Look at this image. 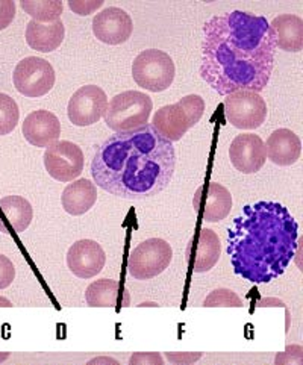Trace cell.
<instances>
[{"mask_svg":"<svg viewBox=\"0 0 303 365\" xmlns=\"http://www.w3.org/2000/svg\"><path fill=\"white\" fill-rule=\"evenodd\" d=\"M274 36L262 16L232 11L205 23L200 76L220 96L261 93L274 67Z\"/></svg>","mask_w":303,"mask_h":365,"instance_id":"cell-1","label":"cell"},{"mask_svg":"<svg viewBox=\"0 0 303 365\" xmlns=\"http://www.w3.org/2000/svg\"><path fill=\"white\" fill-rule=\"evenodd\" d=\"M175 167L173 143L145 125L105 140L94 153L91 175L97 187L113 196L141 200L164 191Z\"/></svg>","mask_w":303,"mask_h":365,"instance_id":"cell-2","label":"cell"},{"mask_svg":"<svg viewBox=\"0 0 303 365\" xmlns=\"http://www.w3.org/2000/svg\"><path fill=\"white\" fill-rule=\"evenodd\" d=\"M297 222L277 202L247 205L227 234L234 272L253 284L281 276L297 249Z\"/></svg>","mask_w":303,"mask_h":365,"instance_id":"cell-3","label":"cell"},{"mask_svg":"<svg viewBox=\"0 0 303 365\" xmlns=\"http://www.w3.org/2000/svg\"><path fill=\"white\" fill-rule=\"evenodd\" d=\"M205 113V102L200 96L190 94L173 105L163 106L153 115L152 126L170 143L179 141L188 129L197 125Z\"/></svg>","mask_w":303,"mask_h":365,"instance_id":"cell-4","label":"cell"},{"mask_svg":"<svg viewBox=\"0 0 303 365\" xmlns=\"http://www.w3.org/2000/svg\"><path fill=\"white\" fill-rule=\"evenodd\" d=\"M152 109L153 103L148 94L129 90L113 97L103 118L111 130L129 132L148 125Z\"/></svg>","mask_w":303,"mask_h":365,"instance_id":"cell-5","label":"cell"},{"mask_svg":"<svg viewBox=\"0 0 303 365\" xmlns=\"http://www.w3.org/2000/svg\"><path fill=\"white\" fill-rule=\"evenodd\" d=\"M176 75V68L172 56L158 51V48H148L143 51L132 64V76L138 87L161 93L170 88Z\"/></svg>","mask_w":303,"mask_h":365,"instance_id":"cell-6","label":"cell"},{"mask_svg":"<svg viewBox=\"0 0 303 365\" xmlns=\"http://www.w3.org/2000/svg\"><path fill=\"white\" fill-rule=\"evenodd\" d=\"M172 258L173 250L167 241L161 238L145 240L130 252L128 273L137 281H148L167 270Z\"/></svg>","mask_w":303,"mask_h":365,"instance_id":"cell-7","label":"cell"},{"mask_svg":"<svg viewBox=\"0 0 303 365\" xmlns=\"http://www.w3.org/2000/svg\"><path fill=\"white\" fill-rule=\"evenodd\" d=\"M55 70L48 61L38 56H28L21 59L12 73V82L16 90L24 97L46 96L55 85Z\"/></svg>","mask_w":303,"mask_h":365,"instance_id":"cell-8","label":"cell"},{"mask_svg":"<svg viewBox=\"0 0 303 365\" xmlns=\"http://www.w3.org/2000/svg\"><path fill=\"white\" fill-rule=\"evenodd\" d=\"M223 106L226 120L237 129H257L267 118V103L260 93L245 90L230 93L226 96Z\"/></svg>","mask_w":303,"mask_h":365,"instance_id":"cell-9","label":"cell"},{"mask_svg":"<svg viewBox=\"0 0 303 365\" xmlns=\"http://www.w3.org/2000/svg\"><path fill=\"white\" fill-rule=\"evenodd\" d=\"M83 153L78 144L56 141L44 152L47 173L58 182H73L83 172Z\"/></svg>","mask_w":303,"mask_h":365,"instance_id":"cell-10","label":"cell"},{"mask_svg":"<svg viewBox=\"0 0 303 365\" xmlns=\"http://www.w3.org/2000/svg\"><path fill=\"white\" fill-rule=\"evenodd\" d=\"M108 108V97L97 85H83L70 97L67 114L75 126L85 128L99 121Z\"/></svg>","mask_w":303,"mask_h":365,"instance_id":"cell-11","label":"cell"},{"mask_svg":"<svg viewBox=\"0 0 303 365\" xmlns=\"http://www.w3.org/2000/svg\"><path fill=\"white\" fill-rule=\"evenodd\" d=\"M132 31L133 23L130 16L125 9L117 6H109L93 19V32L96 38L109 46L126 43L130 38Z\"/></svg>","mask_w":303,"mask_h":365,"instance_id":"cell-12","label":"cell"},{"mask_svg":"<svg viewBox=\"0 0 303 365\" xmlns=\"http://www.w3.org/2000/svg\"><path fill=\"white\" fill-rule=\"evenodd\" d=\"M229 158L238 172L245 175L257 173L267 161L265 144L255 133H241L230 143Z\"/></svg>","mask_w":303,"mask_h":365,"instance_id":"cell-13","label":"cell"},{"mask_svg":"<svg viewBox=\"0 0 303 365\" xmlns=\"http://www.w3.org/2000/svg\"><path fill=\"white\" fill-rule=\"evenodd\" d=\"M105 262L106 255L103 249L93 240H79L73 242L67 252L68 269L81 279H91L99 274Z\"/></svg>","mask_w":303,"mask_h":365,"instance_id":"cell-14","label":"cell"},{"mask_svg":"<svg viewBox=\"0 0 303 365\" xmlns=\"http://www.w3.org/2000/svg\"><path fill=\"white\" fill-rule=\"evenodd\" d=\"M23 135L35 148H48L59 140L61 123L58 117L46 109L31 113L23 121Z\"/></svg>","mask_w":303,"mask_h":365,"instance_id":"cell-15","label":"cell"},{"mask_svg":"<svg viewBox=\"0 0 303 365\" xmlns=\"http://www.w3.org/2000/svg\"><path fill=\"white\" fill-rule=\"evenodd\" d=\"M265 153L269 160L281 167H288L297 163L302 152L300 138L293 130L289 129H277L267 140Z\"/></svg>","mask_w":303,"mask_h":365,"instance_id":"cell-16","label":"cell"},{"mask_svg":"<svg viewBox=\"0 0 303 365\" xmlns=\"http://www.w3.org/2000/svg\"><path fill=\"white\" fill-rule=\"evenodd\" d=\"M220 240L211 229H200L196 237L194 252H187V261L194 273L210 272L220 259Z\"/></svg>","mask_w":303,"mask_h":365,"instance_id":"cell-17","label":"cell"},{"mask_svg":"<svg viewBox=\"0 0 303 365\" xmlns=\"http://www.w3.org/2000/svg\"><path fill=\"white\" fill-rule=\"evenodd\" d=\"M32 205L21 196H6L0 199V230L5 234L24 232L32 222Z\"/></svg>","mask_w":303,"mask_h":365,"instance_id":"cell-18","label":"cell"},{"mask_svg":"<svg viewBox=\"0 0 303 365\" xmlns=\"http://www.w3.org/2000/svg\"><path fill=\"white\" fill-rule=\"evenodd\" d=\"M276 47L285 52H300L303 48V20L294 14H282L270 23Z\"/></svg>","mask_w":303,"mask_h":365,"instance_id":"cell-19","label":"cell"},{"mask_svg":"<svg viewBox=\"0 0 303 365\" xmlns=\"http://www.w3.org/2000/svg\"><path fill=\"white\" fill-rule=\"evenodd\" d=\"M66 28L61 20L43 24L31 20L26 26V41L31 48L43 53L53 52L64 41Z\"/></svg>","mask_w":303,"mask_h":365,"instance_id":"cell-20","label":"cell"},{"mask_svg":"<svg viewBox=\"0 0 303 365\" xmlns=\"http://www.w3.org/2000/svg\"><path fill=\"white\" fill-rule=\"evenodd\" d=\"M97 202V187L88 179L71 182L63 191L61 203L70 215H83Z\"/></svg>","mask_w":303,"mask_h":365,"instance_id":"cell-21","label":"cell"},{"mask_svg":"<svg viewBox=\"0 0 303 365\" xmlns=\"http://www.w3.org/2000/svg\"><path fill=\"white\" fill-rule=\"evenodd\" d=\"M232 210V196L227 188L211 182L203 199V220L208 223L222 222Z\"/></svg>","mask_w":303,"mask_h":365,"instance_id":"cell-22","label":"cell"},{"mask_svg":"<svg viewBox=\"0 0 303 365\" xmlns=\"http://www.w3.org/2000/svg\"><path fill=\"white\" fill-rule=\"evenodd\" d=\"M120 284L113 279H99L85 291V300L91 308H114L118 300Z\"/></svg>","mask_w":303,"mask_h":365,"instance_id":"cell-23","label":"cell"},{"mask_svg":"<svg viewBox=\"0 0 303 365\" xmlns=\"http://www.w3.org/2000/svg\"><path fill=\"white\" fill-rule=\"evenodd\" d=\"M20 5L36 23H53L59 20L61 14H63V2H58V0H43V2H38V0L36 2L35 0H21Z\"/></svg>","mask_w":303,"mask_h":365,"instance_id":"cell-24","label":"cell"},{"mask_svg":"<svg viewBox=\"0 0 303 365\" xmlns=\"http://www.w3.org/2000/svg\"><path fill=\"white\" fill-rule=\"evenodd\" d=\"M20 109L11 96L0 93V137L8 135L19 125Z\"/></svg>","mask_w":303,"mask_h":365,"instance_id":"cell-25","label":"cell"},{"mask_svg":"<svg viewBox=\"0 0 303 365\" xmlns=\"http://www.w3.org/2000/svg\"><path fill=\"white\" fill-rule=\"evenodd\" d=\"M203 307L205 308H215V307H235V308H241L242 302L241 299L227 288H218L214 289L212 293L203 300Z\"/></svg>","mask_w":303,"mask_h":365,"instance_id":"cell-26","label":"cell"},{"mask_svg":"<svg viewBox=\"0 0 303 365\" xmlns=\"http://www.w3.org/2000/svg\"><path fill=\"white\" fill-rule=\"evenodd\" d=\"M16 279V267L5 255H0V289L8 288Z\"/></svg>","mask_w":303,"mask_h":365,"instance_id":"cell-27","label":"cell"},{"mask_svg":"<svg viewBox=\"0 0 303 365\" xmlns=\"http://www.w3.org/2000/svg\"><path fill=\"white\" fill-rule=\"evenodd\" d=\"M14 19H16L14 0H0V31L6 29Z\"/></svg>","mask_w":303,"mask_h":365,"instance_id":"cell-28","label":"cell"},{"mask_svg":"<svg viewBox=\"0 0 303 365\" xmlns=\"http://www.w3.org/2000/svg\"><path fill=\"white\" fill-rule=\"evenodd\" d=\"M103 5V0H91V2H82V0H70L68 6L75 11L78 16H90L91 12L99 9Z\"/></svg>","mask_w":303,"mask_h":365,"instance_id":"cell-29","label":"cell"},{"mask_svg":"<svg viewBox=\"0 0 303 365\" xmlns=\"http://www.w3.org/2000/svg\"><path fill=\"white\" fill-rule=\"evenodd\" d=\"M129 364H164V359L158 354H137L132 355Z\"/></svg>","mask_w":303,"mask_h":365,"instance_id":"cell-30","label":"cell"},{"mask_svg":"<svg viewBox=\"0 0 303 365\" xmlns=\"http://www.w3.org/2000/svg\"><path fill=\"white\" fill-rule=\"evenodd\" d=\"M165 356L175 364H190L200 359L202 354H165Z\"/></svg>","mask_w":303,"mask_h":365,"instance_id":"cell-31","label":"cell"},{"mask_svg":"<svg viewBox=\"0 0 303 365\" xmlns=\"http://www.w3.org/2000/svg\"><path fill=\"white\" fill-rule=\"evenodd\" d=\"M101 362H106V364H117L115 359H111V358H96V359H91L88 364H101Z\"/></svg>","mask_w":303,"mask_h":365,"instance_id":"cell-32","label":"cell"},{"mask_svg":"<svg viewBox=\"0 0 303 365\" xmlns=\"http://www.w3.org/2000/svg\"><path fill=\"white\" fill-rule=\"evenodd\" d=\"M8 356H9V354H2V355H0V362L5 361Z\"/></svg>","mask_w":303,"mask_h":365,"instance_id":"cell-33","label":"cell"}]
</instances>
